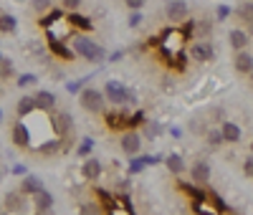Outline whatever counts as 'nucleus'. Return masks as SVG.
Here are the masks:
<instances>
[{"instance_id":"f257e3e1","label":"nucleus","mask_w":253,"mask_h":215,"mask_svg":"<svg viewBox=\"0 0 253 215\" xmlns=\"http://www.w3.org/2000/svg\"><path fill=\"white\" fill-rule=\"evenodd\" d=\"M74 51L79 56H84L86 61H104L107 58V51H104L99 43H94L91 38H84V36L74 38Z\"/></svg>"},{"instance_id":"f03ea898","label":"nucleus","mask_w":253,"mask_h":215,"mask_svg":"<svg viewBox=\"0 0 253 215\" xmlns=\"http://www.w3.org/2000/svg\"><path fill=\"white\" fill-rule=\"evenodd\" d=\"M104 96H107L112 104H137V94L132 89H126V86H122L119 81H107Z\"/></svg>"},{"instance_id":"7ed1b4c3","label":"nucleus","mask_w":253,"mask_h":215,"mask_svg":"<svg viewBox=\"0 0 253 215\" xmlns=\"http://www.w3.org/2000/svg\"><path fill=\"white\" fill-rule=\"evenodd\" d=\"M79 101H81V109H86L91 114H96V112L104 109V94L96 91V89H84Z\"/></svg>"},{"instance_id":"20e7f679","label":"nucleus","mask_w":253,"mask_h":215,"mask_svg":"<svg viewBox=\"0 0 253 215\" xmlns=\"http://www.w3.org/2000/svg\"><path fill=\"white\" fill-rule=\"evenodd\" d=\"M33 208H36V213H51L53 210V195L48 190L41 187L38 192H33Z\"/></svg>"},{"instance_id":"39448f33","label":"nucleus","mask_w":253,"mask_h":215,"mask_svg":"<svg viewBox=\"0 0 253 215\" xmlns=\"http://www.w3.org/2000/svg\"><path fill=\"white\" fill-rule=\"evenodd\" d=\"M190 56L200 63H205V61H213L215 53H213V46H210L208 41H198V43H193V48H190Z\"/></svg>"},{"instance_id":"423d86ee","label":"nucleus","mask_w":253,"mask_h":215,"mask_svg":"<svg viewBox=\"0 0 253 215\" xmlns=\"http://www.w3.org/2000/svg\"><path fill=\"white\" fill-rule=\"evenodd\" d=\"M167 18H170L172 20V23H182V20L187 18V5L182 3V0H170V3H167Z\"/></svg>"},{"instance_id":"0eeeda50","label":"nucleus","mask_w":253,"mask_h":215,"mask_svg":"<svg viewBox=\"0 0 253 215\" xmlns=\"http://www.w3.org/2000/svg\"><path fill=\"white\" fill-rule=\"evenodd\" d=\"M122 149H124V155L134 157L139 149H142V137H139L137 132H126V134L122 137Z\"/></svg>"},{"instance_id":"6e6552de","label":"nucleus","mask_w":253,"mask_h":215,"mask_svg":"<svg viewBox=\"0 0 253 215\" xmlns=\"http://www.w3.org/2000/svg\"><path fill=\"white\" fill-rule=\"evenodd\" d=\"M233 66H236L238 74H251V71H253V53H248L246 48H243V51H236Z\"/></svg>"},{"instance_id":"1a4fd4ad","label":"nucleus","mask_w":253,"mask_h":215,"mask_svg":"<svg viewBox=\"0 0 253 215\" xmlns=\"http://www.w3.org/2000/svg\"><path fill=\"white\" fill-rule=\"evenodd\" d=\"M13 142H15V147H20V149H26V147L31 144V132H28V127H26L23 122H15V124H13Z\"/></svg>"},{"instance_id":"9d476101","label":"nucleus","mask_w":253,"mask_h":215,"mask_svg":"<svg viewBox=\"0 0 253 215\" xmlns=\"http://www.w3.org/2000/svg\"><path fill=\"white\" fill-rule=\"evenodd\" d=\"M190 177H193V182H198V185H205L210 180V165L205 160L195 162L193 167H190Z\"/></svg>"},{"instance_id":"9b49d317","label":"nucleus","mask_w":253,"mask_h":215,"mask_svg":"<svg viewBox=\"0 0 253 215\" xmlns=\"http://www.w3.org/2000/svg\"><path fill=\"white\" fill-rule=\"evenodd\" d=\"M228 41H230V48H233V51H243L251 43V36L246 31H241V28H233L230 36H228Z\"/></svg>"},{"instance_id":"f8f14e48","label":"nucleus","mask_w":253,"mask_h":215,"mask_svg":"<svg viewBox=\"0 0 253 215\" xmlns=\"http://www.w3.org/2000/svg\"><path fill=\"white\" fill-rule=\"evenodd\" d=\"M48 48H51L58 58H63V61H74V51L66 48V46H63L58 38H53V36H48Z\"/></svg>"},{"instance_id":"ddd939ff","label":"nucleus","mask_w":253,"mask_h":215,"mask_svg":"<svg viewBox=\"0 0 253 215\" xmlns=\"http://www.w3.org/2000/svg\"><path fill=\"white\" fill-rule=\"evenodd\" d=\"M41 187H43V180L36 177V175H26L23 182H20V192H23V195H33V192H38Z\"/></svg>"},{"instance_id":"4468645a","label":"nucleus","mask_w":253,"mask_h":215,"mask_svg":"<svg viewBox=\"0 0 253 215\" xmlns=\"http://www.w3.org/2000/svg\"><path fill=\"white\" fill-rule=\"evenodd\" d=\"M81 172H84V177H86V180H96L101 175V162L94 160V157H89L86 162L81 165Z\"/></svg>"},{"instance_id":"2eb2a0df","label":"nucleus","mask_w":253,"mask_h":215,"mask_svg":"<svg viewBox=\"0 0 253 215\" xmlns=\"http://www.w3.org/2000/svg\"><path fill=\"white\" fill-rule=\"evenodd\" d=\"M220 134H223V142H241V127L233 124V122H225L223 129H220Z\"/></svg>"},{"instance_id":"dca6fc26","label":"nucleus","mask_w":253,"mask_h":215,"mask_svg":"<svg viewBox=\"0 0 253 215\" xmlns=\"http://www.w3.org/2000/svg\"><path fill=\"white\" fill-rule=\"evenodd\" d=\"M5 210L8 213H20L23 210V195H20V192H8L5 195Z\"/></svg>"},{"instance_id":"f3484780","label":"nucleus","mask_w":253,"mask_h":215,"mask_svg":"<svg viewBox=\"0 0 253 215\" xmlns=\"http://www.w3.org/2000/svg\"><path fill=\"white\" fill-rule=\"evenodd\" d=\"M33 99H36V106H41V109H53V104H56V94L51 91H38Z\"/></svg>"},{"instance_id":"a211bd4d","label":"nucleus","mask_w":253,"mask_h":215,"mask_svg":"<svg viewBox=\"0 0 253 215\" xmlns=\"http://www.w3.org/2000/svg\"><path fill=\"white\" fill-rule=\"evenodd\" d=\"M33 109H36V99H33V96H23V99L18 101V106H15L18 117H28Z\"/></svg>"},{"instance_id":"6ab92c4d","label":"nucleus","mask_w":253,"mask_h":215,"mask_svg":"<svg viewBox=\"0 0 253 215\" xmlns=\"http://www.w3.org/2000/svg\"><path fill=\"white\" fill-rule=\"evenodd\" d=\"M69 23L76 26V28H81V31H91V20L84 18V15H79V13H74V10H71V15H69Z\"/></svg>"},{"instance_id":"aec40b11","label":"nucleus","mask_w":253,"mask_h":215,"mask_svg":"<svg viewBox=\"0 0 253 215\" xmlns=\"http://www.w3.org/2000/svg\"><path fill=\"white\" fill-rule=\"evenodd\" d=\"M69 127H71V117H69V114H58V117H56V122H53L56 134H66Z\"/></svg>"},{"instance_id":"412c9836","label":"nucleus","mask_w":253,"mask_h":215,"mask_svg":"<svg viewBox=\"0 0 253 215\" xmlns=\"http://www.w3.org/2000/svg\"><path fill=\"white\" fill-rule=\"evenodd\" d=\"M165 165L170 167V172H175V175H180V172L185 170V162H182V157H180V155H170Z\"/></svg>"},{"instance_id":"4be33fe9","label":"nucleus","mask_w":253,"mask_h":215,"mask_svg":"<svg viewBox=\"0 0 253 215\" xmlns=\"http://www.w3.org/2000/svg\"><path fill=\"white\" fill-rule=\"evenodd\" d=\"M18 28V20L13 15H0V31L3 33H13Z\"/></svg>"},{"instance_id":"5701e85b","label":"nucleus","mask_w":253,"mask_h":215,"mask_svg":"<svg viewBox=\"0 0 253 215\" xmlns=\"http://www.w3.org/2000/svg\"><path fill=\"white\" fill-rule=\"evenodd\" d=\"M238 15L243 18V23H251V20H253V3H251V0H246V3L238 8Z\"/></svg>"},{"instance_id":"b1692460","label":"nucleus","mask_w":253,"mask_h":215,"mask_svg":"<svg viewBox=\"0 0 253 215\" xmlns=\"http://www.w3.org/2000/svg\"><path fill=\"white\" fill-rule=\"evenodd\" d=\"M58 147H61V139H51L46 144H41V155H53L58 152Z\"/></svg>"},{"instance_id":"393cba45","label":"nucleus","mask_w":253,"mask_h":215,"mask_svg":"<svg viewBox=\"0 0 253 215\" xmlns=\"http://www.w3.org/2000/svg\"><path fill=\"white\" fill-rule=\"evenodd\" d=\"M61 18H63V13H61V10H51L43 20H41V26H46V28H48V26H53L56 20H61Z\"/></svg>"},{"instance_id":"a878e982","label":"nucleus","mask_w":253,"mask_h":215,"mask_svg":"<svg viewBox=\"0 0 253 215\" xmlns=\"http://www.w3.org/2000/svg\"><path fill=\"white\" fill-rule=\"evenodd\" d=\"M13 74V63L8 58H0V79H8Z\"/></svg>"},{"instance_id":"bb28decb","label":"nucleus","mask_w":253,"mask_h":215,"mask_svg":"<svg viewBox=\"0 0 253 215\" xmlns=\"http://www.w3.org/2000/svg\"><path fill=\"white\" fill-rule=\"evenodd\" d=\"M208 142L213 144V147L223 144V134H220V129H210V132H208Z\"/></svg>"},{"instance_id":"cd10ccee","label":"nucleus","mask_w":253,"mask_h":215,"mask_svg":"<svg viewBox=\"0 0 253 215\" xmlns=\"http://www.w3.org/2000/svg\"><path fill=\"white\" fill-rule=\"evenodd\" d=\"M142 20H144L142 13H139V10H132V15H129V28H139Z\"/></svg>"},{"instance_id":"c85d7f7f","label":"nucleus","mask_w":253,"mask_h":215,"mask_svg":"<svg viewBox=\"0 0 253 215\" xmlns=\"http://www.w3.org/2000/svg\"><path fill=\"white\" fill-rule=\"evenodd\" d=\"M91 147H94V139H84V144L79 147V155H81V157H86V155L91 152Z\"/></svg>"},{"instance_id":"c756f323","label":"nucleus","mask_w":253,"mask_h":215,"mask_svg":"<svg viewBox=\"0 0 253 215\" xmlns=\"http://www.w3.org/2000/svg\"><path fill=\"white\" fill-rule=\"evenodd\" d=\"M15 84H18V86H28V84H36V76H33V74H23V76H20Z\"/></svg>"},{"instance_id":"7c9ffc66","label":"nucleus","mask_w":253,"mask_h":215,"mask_svg":"<svg viewBox=\"0 0 253 215\" xmlns=\"http://www.w3.org/2000/svg\"><path fill=\"white\" fill-rule=\"evenodd\" d=\"M84 84H86V79H81V81H71V84L66 86V89L74 94V91H81V89H84Z\"/></svg>"},{"instance_id":"2f4dec72","label":"nucleus","mask_w":253,"mask_h":215,"mask_svg":"<svg viewBox=\"0 0 253 215\" xmlns=\"http://www.w3.org/2000/svg\"><path fill=\"white\" fill-rule=\"evenodd\" d=\"M142 122H144V114H142V112H137L134 117L126 119V124H129V127H137V124H142Z\"/></svg>"},{"instance_id":"473e14b6","label":"nucleus","mask_w":253,"mask_h":215,"mask_svg":"<svg viewBox=\"0 0 253 215\" xmlns=\"http://www.w3.org/2000/svg\"><path fill=\"white\" fill-rule=\"evenodd\" d=\"M33 8L36 10H48L51 8V0H33Z\"/></svg>"},{"instance_id":"72a5a7b5","label":"nucleus","mask_w":253,"mask_h":215,"mask_svg":"<svg viewBox=\"0 0 253 215\" xmlns=\"http://www.w3.org/2000/svg\"><path fill=\"white\" fill-rule=\"evenodd\" d=\"M124 3H126V8H129V10H139L144 5V0H124Z\"/></svg>"},{"instance_id":"f704fd0d","label":"nucleus","mask_w":253,"mask_h":215,"mask_svg":"<svg viewBox=\"0 0 253 215\" xmlns=\"http://www.w3.org/2000/svg\"><path fill=\"white\" fill-rule=\"evenodd\" d=\"M243 172H246L248 177H253V155L246 160V165H243Z\"/></svg>"},{"instance_id":"c9c22d12","label":"nucleus","mask_w":253,"mask_h":215,"mask_svg":"<svg viewBox=\"0 0 253 215\" xmlns=\"http://www.w3.org/2000/svg\"><path fill=\"white\" fill-rule=\"evenodd\" d=\"M63 3V8H69V10H76L79 5H81V0H61Z\"/></svg>"},{"instance_id":"e433bc0d","label":"nucleus","mask_w":253,"mask_h":215,"mask_svg":"<svg viewBox=\"0 0 253 215\" xmlns=\"http://www.w3.org/2000/svg\"><path fill=\"white\" fill-rule=\"evenodd\" d=\"M147 134L157 137V134H160V124H147Z\"/></svg>"},{"instance_id":"4c0bfd02","label":"nucleus","mask_w":253,"mask_h":215,"mask_svg":"<svg viewBox=\"0 0 253 215\" xmlns=\"http://www.w3.org/2000/svg\"><path fill=\"white\" fill-rule=\"evenodd\" d=\"M228 15H230V10H228L225 5H223V8H218V18H220V20H225Z\"/></svg>"},{"instance_id":"58836bf2","label":"nucleus","mask_w":253,"mask_h":215,"mask_svg":"<svg viewBox=\"0 0 253 215\" xmlns=\"http://www.w3.org/2000/svg\"><path fill=\"white\" fill-rule=\"evenodd\" d=\"M248 76H251V84H253V71H251V74H248Z\"/></svg>"},{"instance_id":"ea45409f","label":"nucleus","mask_w":253,"mask_h":215,"mask_svg":"<svg viewBox=\"0 0 253 215\" xmlns=\"http://www.w3.org/2000/svg\"><path fill=\"white\" fill-rule=\"evenodd\" d=\"M251 152H253V142H251Z\"/></svg>"},{"instance_id":"a19ab883","label":"nucleus","mask_w":253,"mask_h":215,"mask_svg":"<svg viewBox=\"0 0 253 215\" xmlns=\"http://www.w3.org/2000/svg\"><path fill=\"white\" fill-rule=\"evenodd\" d=\"M0 119H3V112H0Z\"/></svg>"},{"instance_id":"79ce46f5","label":"nucleus","mask_w":253,"mask_h":215,"mask_svg":"<svg viewBox=\"0 0 253 215\" xmlns=\"http://www.w3.org/2000/svg\"><path fill=\"white\" fill-rule=\"evenodd\" d=\"M167 3H170V0H167Z\"/></svg>"},{"instance_id":"37998d69","label":"nucleus","mask_w":253,"mask_h":215,"mask_svg":"<svg viewBox=\"0 0 253 215\" xmlns=\"http://www.w3.org/2000/svg\"><path fill=\"white\" fill-rule=\"evenodd\" d=\"M0 58H3V56H0Z\"/></svg>"}]
</instances>
